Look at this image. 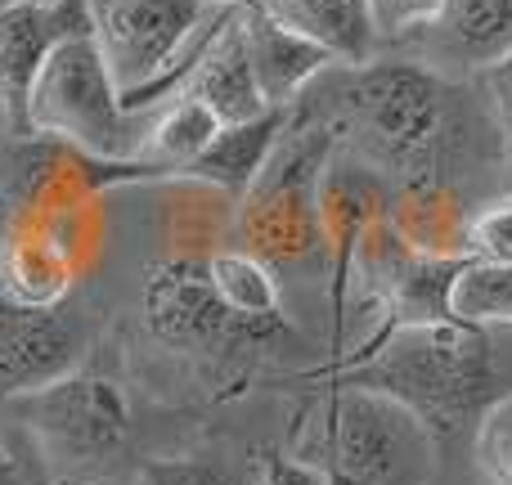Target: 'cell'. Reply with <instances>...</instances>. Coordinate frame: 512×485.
<instances>
[{
  "label": "cell",
  "instance_id": "obj_14",
  "mask_svg": "<svg viewBox=\"0 0 512 485\" xmlns=\"http://www.w3.org/2000/svg\"><path fill=\"white\" fill-rule=\"evenodd\" d=\"M216 131H221V122H216L212 108L180 95V99H171V108L158 117V126H153L149 135H140L131 158L108 162V171H117V176H126V180L185 176L189 162L216 140Z\"/></svg>",
  "mask_w": 512,
  "mask_h": 485
},
{
  "label": "cell",
  "instance_id": "obj_8",
  "mask_svg": "<svg viewBox=\"0 0 512 485\" xmlns=\"http://www.w3.org/2000/svg\"><path fill=\"white\" fill-rule=\"evenodd\" d=\"M95 342V319L77 297L23 306L0 292V409L81 369Z\"/></svg>",
  "mask_w": 512,
  "mask_h": 485
},
{
  "label": "cell",
  "instance_id": "obj_10",
  "mask_svg": "<svg viewBox=\"0 0 512 485\" xmlns=\"http://www.w3.org/2000/svg\"><path fill=\"white\" fill-rule=\"evenodd\" d=\"M239 14H243V5L230 0L225 14H221V23H216V32H212V41L203 45L198 63L189 68L185 86H180V95H189V99H198V104L212 108L221 126H239V122H252V117L270 113L261 86H256V72L248 63V45H243Z\"/></svg>",
  "mask_w": 512,
  "mask_h": 485
},
{
  "label": "cell",
  "instance_id": "obj_1",
  "mask_svg": "<svg viewBox=\"0 0 512 485\" xmlns=\"http://www.w3.org/2000/svg\"><path fill=\"white\" fill-rule=\"evenodd\" d=\"M310 378L382 391L414 409L432 436H459L463 427H477L481 409L495 400L490 328L468 319L409 324L378 342H364L355 355H333Z\"/></svg>",
  "mask_w": 512,
  "mask_h": 485
},
{
  "label": "cell",
  "instance_id": "obj_11",
  "mask_svg": "<svg viewBox=\"0 0 512 485\" xmlns=\"http://www.w3.org/2000/svg\"><path fill=\"white\" fill-rule=\"evenodd\" d=\"M239 27H243V45H248V63L256 72V86H261L270 108H292L306 95V86H315L319 72L333 68V59L319 45L279 27L252 5H243Z\"/></svg>",
  "mask_w": 512,
  "mask_h": 485
},
{
  "label": "cell",
  "instance_id": "obj_20",
  "mask_svg": "<svg viewBox=\"0 0 512 485\" xmlns=\"http://www.w3.org/2000/svg\"><path fill=\"white\" fill-rule=\"evenodd\" d=\"M441 9L445 0H369L378 41H396V36H409L418 27H432L441 18Z\"/></svg>",
  "mask_w": 512,
  "mask_h": 485
},
{
  "label": "cell",
  "instance_id": "obj_19",
  "mask_svg": "<svg viewBox=\"0 0 512 485\" xmlns=\"http://www.w3.org/2000/svg\"><path fill=\"white\" fill-rule=\"evenodd\" d=\"M144 485H239L234 472L216 459H198V454H180V459H149L140 468Z\"/></svg>",
  "mask_w": 512,
  "mask_h": 485
},
{
  "label": "cell",
  "instance_id": "obj_7",
  "mask_svg": "<svg viewBox=\"0 0 512 485\" xmlns=\"http://www.w3.org/2000/svg\"><path fill=\"white\" fill-rule=\"evenodd\" d=\"M5 409L41 441L50 463L63 472H95L126 445L131 414H126L122 391L99 373H68L41 391L14 396Z\"/></svg>",
  "mask_w": 512,
  "mask_h": 485
},
{
  "label": "cell",
  "instance_id": "obj_5",
  "mask_svg": "<svg viewBox=\"0 0 512 485\" xmlns=\"http://www.w3.org/2000/svg\"><path fill=\"white\" fill-rule=\"evenodd\" d=\"M144 328L158 346L185 355H207L212 364L248 360L256 351L292 342L288 319H243L216 297L207 261L194 256H162L144 270L140 288Z\"/></svg>",
  "mask_w": 512,
  "mask_h": 485
},
{
  "label": "cell",
  "instance_id": "obj_25",
  "mask_svg": "<svg viewBox=\"0 0 512 485\" xmlns=\"http://www.w3.org/2000/svg\"><path fill=\"white\" fill-rule=\"evenodd\" d=\"M221 5H225V0H221ZM234 5H248V0H234Z\"/></svg>",
  "mask_w": 512,
  "mask_h": 485
},
{
  "label": "cell",
  "instance_id": "obj_15",
  "mask_svg": "<svg viewBox=\"0 0 512 485\" xmlns=\"http://www.w3.org/2000/svg\"><path fill=\"white\" fill-rule=\"evenodd\" d=\"M207 274H212V288L234 315L243 319H279V283L274 270L252 252H212L207 256Z\"/></svg>",
  "mask_w": 512,
  "mask_h": 485
},
{
  "label": "cell",
  "instance_id": "obj_12",
  "mask_svg": "<svg viewBox=\"0 0 512 485\" xmlns=\"http://www.w3.org/2000/svg\"><path fill=\"white\" fill-rule=\"evenodd\" d=\"M279 27L306 36L310 45L333 63H369L378 54V27H373L369 0H248Z\"/></svg>",
  "mask_w": 512,
  "mask_h": 485
},
{
  "label": "cell",
  "instance_id": "obj_23",
  "mask_svg": "<svg viewBox=\"0 0 512 485\" xmlns=\"http://www.w3.org/2000/svg\"><path fill=\"white\" fill-rule=\"evenodd\" d=\"M0 485H41V481H32L23 468H18V459H9V454L0 450Z\"/></svg>",
  "mask_w": 512,
  "mask_h": 485
},
{
  "label": "cell",
  "instance_id": "obj_18",
  "mask_svg": "<svg viewBox=\"0 0 512 485\" xmlns=\"http://www.w3.org/2000/svg\"><path fill=\"white\" fill-rule=\"evenodd\" d=\"M463 256L472 265L512 270V194L481 203L463 225Z\"/></svg>",
  "mask_w": 512,
  "mask_h": 485
},
{
  "label": "cell",
  "instance_id": "obj_21",
  "mask_svg": "<svg viewBox=\"0 0 512 485\" xmlns=\"http://www.w3.org/2000/svg\"><path fill=\"white\" fill-rule=\"evenodd\" d=\"M481 86H486L490 113H495L499 131L512 140V45L499 50L490 63H481Z\"/></svg>",
  "mask_w": 512,
  "mask_h": 485
},
{
  "label": "cell",
  "instance_id": "obj_13",
  "mask_svg": "<svg viewBox=\"0 0 512 485\" xmlns=\"http://www.w3.org/2000/svg\"><path fill=\"white\" fill-rule=\"evenodd\" d=\"M288 117H292V108H270V113L252 117V122L221 126L216 140L189 162L185 176L203 180V185H216L230 198H248L256 176L265 171L270 153L279 149L283 131H288Z\"/></svg>",
  "mask_w": 512,
  "mask_h": 485
},
{
  "label": "cell",
  "instance_id": "obj_16",
  "mask_svg": "<svg viewBox=\"0 0 512 485\" xmlns=\"http://www.w3.org/2000/svg\"><path fill=\"white\" fill-rule=\"evenodd\" d=\"M432 27H441L472 63H490L512 45V0H445Z\"/></svg>",
  "mask_w": 512,
  "mask_h": 485
},
{
  "label": "cell",
  "instance_id": "obj_4",
  "mask_svg": "<svg viewBox=\"0 0 512 485\" xmlns=\"http://www.w3.org/2000/svg\"><path fill=\"white\" fill-rule=\"evenodd\" d=\"M27 135L63 140L95 162H126L135 153L140 135L90 32L59 41L41 63L27 90Z\"/></svg>",
  "mask_w": 512,
  "mask_h": 485
},
{
  "label": "cell",
  "instance_id": "obj_3",
  "mask_svg": "<svg viewBox=\"0 0 512 485\" xmlns=\"http://www.w3.org/2000/svg\"><path fill=\"white\" fill-rule=\"evenodd\" d=\"M315 454H301L328 485H427L436 436L400 400L351 382H328Z\"/></svg>",
  "mask_w": 512,
  "mask_h": 485
},
{
  "label": "cell",
  "instance_id": "obj_24",
  "mask_svg": "<svg viewBox=\"0 0 512 485\" xmlns=\"http://www.w3.org/2000/svg\"><path fill=\"white\" fill-rule=\"evenodd\" d=\"M0 256H5V221H0Z\"/></svg>",
  "mask_w": 512,
  "mask_h": 485
},
{
  "label": "cell",
  "instance_id": "obj_9",
  "mask_svg": "<svg viewBox=\"0 0 512 485\" xmlns=\"http://www.w3.org/2000/svg\"><path fill=\"white\" fill-rule=\"evenodd\" d=\"M90 32L86 0H5L0 5V108L27 135V90L59 41Z\"/></svg>",
  "mask_w": 512,
  "mask_h": 485
},
{
  "label": "cell",
  "instance_id": "obj_2",
  "mask_svg": "<svg viewBox=\"0 0 512 485\" xmlns=\"http://www.w3.org/2000/svg\"><path fill=\"white\" fill-rule=\"evenodd\" d=\"M342 95V126L360 149L387 171L423 180L436 162L445 131V86L423 63H333L328 68Z\"/></svg>",
  "mask_w": 512,
  "mask_h": 485
},
{
  "label": "cell",
  "instance_id": "obj_17",
  "mask_svg": "<svg viewBox=\"0 0 512 485\" xmlns=\"http://www.w3.org/2000/svg\"><path fill=\"white\" fill-rule=\"evenodd\" d=\"M472 459L486 485H512V391L481 409L472 427Z\"/></svg>",
  "mask_w": 512,
  "mask_h": 485
},
{
  "label": "cell",
  "instance_id": "obj_22",
  "mask_svg": "<svg viewBox=\"0 0 512 485\" xmlns=\"http://www.w3.org/2000/svg\"><path fill=\"white\" fill-rule=\"evenodd\" d=\"M261 485H328L324 472L306 459H292V454H265Z\"/></svg>",
  "mask_w": 512,
  "mask_h": 485
},
{
  "label": "cell",
  "instance_id": "obj_6",
  "mask_svg": "<svg viewBox=\"0 0 512 485\" xmlns=\"http://www.w3.org/2000/svg\"><path fill=\"white\" fill-rule=\"evenodd\" d=\"M86 9L90 41L104 54L131 117L153 104L158 86L207 27V0H86Z\"/></svg>",
  "mask_w": 512,
  "mask_h": 485
}]
</instances>
